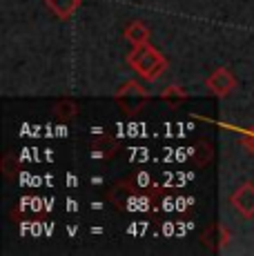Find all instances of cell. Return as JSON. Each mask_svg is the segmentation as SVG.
Masks as SVG:
<instances>
[{
	"label": "cell",
	"mask_w": 254,
	"mask_h": 256,
	"mask_svg": "<svg viewBox=\"0 0 254 256\" xmlns=\"http://www.w3.org/2000/svg\"><path fill=\"white\" fill-rule=\"evenodd\" d=\"M116 150H118V145L112 136H100V138L92 142V156L94 158H112L116 154Z\"/></svg>",
	"instance_id": "cell-8"
},
{
	"label": "cell",
	"mask_w": 254,
	"mask_h": 256,
	"mask_svg": "<svg viewBox=\"0 0 254 256\" xmlns=\"http://www.w3.org/2000/svg\"><path fill=\"white\" fill-rule=\"evenodd\" d=\"M54 114L58 118H74L78 114V105L70 98H60V100L54 105Z\"/></svg>",
	"instance_id": "cell-9"
},
{
	"label": "cell",
	"mask_w": 254,
	"mask_h": 256,
	"mask_svg": "<svg viewBox=\"0 0 254 256\" xmlns=\"http://www.w3.org/2000/svg\"><path fill=\"white\" fill-rule=\"evenodd\" d=\"M127 62H130L132 70L148 82L158 80L160 74L168 70V58H165L156 47L150 45V42L132 47V52L127 54Z\"/></svg>",
	"instance_id": "cell-1"
},
{
	"label": "cell",
	"mask_w": 254,
	"mask_h": 256,
	"mask_svg": "<svg viewBox=\"0 0 254 256\" xmlns=\"http://www.w3.org/2000/svg\"><path fill=\"white\" fill-rule=\"evenodd\" d=\"M205 85H208V90L212 92L214 96L223 98V96H228V94H232L236 90V78H234V74L230 72L228 67H218V70H214L208 76Z\"/></svg>",
	"instance_id": "cell-3"
},
{
	"label": "cell",
	"mask_w": 254,
	"mask_h": 256,
	"mask_svg": "<svg viewBox=\"0 0 254 256\" xmlns=\"http://www.w3.org/2000/svg\"><path fill=\"white\" fill-rule=\"evenodd\" d=\"M230 238H232V234H230L221 223H210L201 234L203 245L210 250H223L230 243Z\"/></svg>",
	"instance_id": "cell-5"
},
{
	"label": "cell",
	"mask_w": 254,
	"mask_h": 256,
	"mask_svg": "<svg viewBox=\"0 0 254 256\" xmlns=\"http://www.w3.org/2000/svg\"><path fill=\"white\" fill-rule=\"evenodd\" d=\"M160 98L168 100V102H172V105H176V102L188 100V92L180 90V87H176V85H172V87H168V90L160 94Z\"/></svg>",
	"instance_id": "cell-10"
},
{
	"label": "cell",
	"mask_w": 254,
	"mask_h": 256,
	"mask_svg": "<svg viewBox=\"0 0 254 256\" xmlns=\"http://www.w3.org/2000/svg\"><path fill=\"white\" fill-rule=\"evenodd\" d=\"M45 4L58 20H70L78 9H80L82 0H45Z\"/></svg>",
	"instance_id": "cell-6"
},
{
	"label": "cell",
	"mask_w": 254,
	"mask_h": 256,
	"mask_svg": "<svg viewBox=\"0 0 254 256\" xmlns=\"http://www.w3.org/2000/svg\"><path fill=\"white\" fill-rule=\"evenodd\" d=\"M243 142H246V145H250L252 150H254V132H250V138H246Z\"/></svg>",
	"instance_id": "cell-12"
},
{
	"label": "cell",
	"mask_w": 254,
	"mask_h": 256,
	"mask_svg": "<svg viewBox=\"0 0 254 256\" xmlns=\"http://www.w3.org/2000/svg\"><path fill=\"white\" fill-rule=\"evenodd\" d=\"M230 203L243 218H254V183H243L236 187V192L230 196Z\"/></svg>",
	"instance_id": "cell-4"
},
{
	"label": "cell",
	"mask_w": 254,
	"mask_h": 256,
	"mask_svg": "<svg viewBox=\"0 0 254 256\" xmlns=\"http://www.w3.org/2000/svg\"><path fill=\"white\" fill-rule=\"evenodd\" d=\"M114 98L125 114H138V112L150 102L152 94L145 90L138 80H125L123 85L116 90Z\"/></svg>",
	"instance_id": "cell-2"
},
{
	"label": "cell",
	"mask_w": 254,
	"mask_h": 256,
	"mask_svg": "<svg viewBox=\"0 0 254 256\" xmlns=\"http://www.w3.org/2000/svg\"><path fill=\"white\" fill-rule=\"evenodd\" d=\"M16 170H18V160H16V156H14V154H7V156L2 158V172H4V176H7V178H14Z\"/></svg>",
	"instance_id": "cell-11"
},
{
	"label": "cell",
	"mask_w": 254,
	"mask_h": 256,
	"mask_svg": "<svg viewBox=\"0 0 254 256\" xmlns=\"http://www.w3.org/2000/svg\"><path fill=\"white\" fill-rule=\"evenodd\" d=\"M150 27L143 20H134L125 27V40L132 42V45H143V42H150Z\"/></svg>",
	"instance_id": "cell-7"
}]
</instances>
